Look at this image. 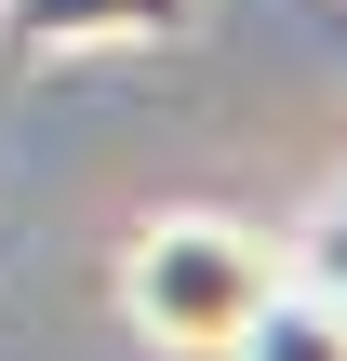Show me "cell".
Instances as JSON below:
<instances>
[{
	"instance_id": "cell-4",
	"label": "cell",
	"mask_w": 347,
	"mask_h": 361,
	"mask_svg": "<svg viewBox=\"0 0 347 361\" xmlns=\"http://www.w3.org/2000/svg\"><path fill=\"white\" fill-rule=\"evenodd\" d=\"M294 281H321V295H347V188L294 228Z\"/></svg>"
},
{
	"instance_id": "cell-2",
	"label": "cell",
	"mask_w": 347,
	"mask_h": 361,
	"mask_svg": "<svg viewBox=\"0 0 347 361\" xmlns=\"http://www.w3.org/2000/svg\"><path fill=\"white\" fill-rule=\"evenodd\" d=\"M201 40V0H0V54L67 67V54H174Z\"/></svg>"
},
{
	"instance_id": "cell-5",
	"label": "cell",
	"mask_w": 347,
	"mask_h": 361,
	"mask_svg": "<svg viewBox=\"0 0 347 361\" xmlns=\"http://www.w3.org/2000/svg\"><path fill=\"white\" fill-rule=\"evenodd\" d=\"M334 322H347V295H334Z\"/></svg>"
},
{
	"instance_id": "cell-1",
	"label": "cell",
	"mask_w": 347,
	"mask_h": 361,
	"mask_svg": "<svg viewBox=\"0 0 347 361\" xmlns=\"http://www.w3.org/2000/svg\"><path fill=\"white\" fill-rule=\"evenodd\" d=\"M281 281H294V268H281L241 214H147V228L120 241V322L160 361H227L241 322H254Z\"/></svg>"
},
{
	"instance_id": "cell-3",
	"label": "cell",
	"mask_w": 347,
	"mask_h": 361,
	"mask_svg": "<svg viewBox=\"0 0 347 361\" xmlns=\"http://www.w3.org/2000/svg\"><path fill=\"white\" fill-rule=\"evenodd\" d=\"M227 361H347V322H334L321 281H281V295L241 322V348H227Z\"/></svg>"
}]
</instances>
